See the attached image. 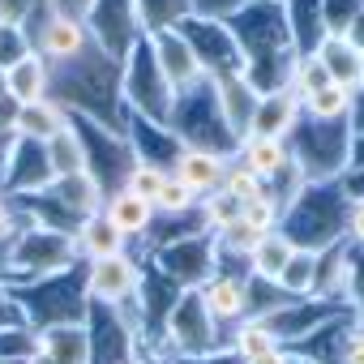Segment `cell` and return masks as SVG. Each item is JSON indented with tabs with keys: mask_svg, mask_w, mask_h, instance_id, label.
Returning <instances> with one entry per match:
<instances>
[{
	"mask_svg": "<svg viewBox=\"0 0 364 364\" xmlns=\"http://www.w3.org/2000/svg\"><path fill=\"white\" fill-rule=\"evenodd\" d=\"M240 219H245L253 232H274V228L283 223V206H279L270 193H262V198H253V202L240 206Z\"/></svg>",
	"mask_w": 364,
	"mask_h": 364,
	"instance_id": "4dcf8cb0",
	"label": "cell"
},
{
	"mask_svg": "<svg viewBox=\"0 0 364 364\" xmlns=\"http://www.w3.org/2000/svg\"><path fill=\"white\" fill-rule=\"evenodd\" d=\"M5 189H9V198H39V193H48L52 189V163H48V146H39V141H26V137H18V146H14V154H9V167H5Z\"/></svg>",
	"mask_w": 364,
	"mask_h": 364,
	"instance_id": "ba28073f",
	"label": "cell"
},
{
	"mask_svg": "<svg viewBox=\"0 0 364 364\" xmlns=\"http://www.w3.org/2000/svg\"><path fill=\"white\" fill-rule=\"evenodd\" d=\"M321 5V31L326 35H347L351 22L364 14V0H317Z\"/></svg>",
	"mask_w": 364,
	"mask_h": 364,
	"instance_id": "83f0119b",
	"label": "cell"
},
{
	"mask_svg": "<svg viewBox=\"0 0 364 364\" xmlns=\"http://www.w3.org/2000/svg\"><path fill=\"white\" fill-rule=\"evenodd\" d=\"M35 343L56 364H95V343H90L86 321H56L48 330H35Z\"/></svg>",
	"mask_w": 364,
	"mask_h": 364,
	"instance_id": "2e32d148",
	"label": "cell"
},
{
	"mask_svg": "<svg viewBox=\"0 0 364 364\" xmlns=\"http://www.w3.org/2000/svg\"><path fill=\"white\" fill-rule=\"evenodd\" d=\"M206 313L219 321V326H236L240 317H249V279H236V274H210L202 287H198Z\"/></svg>",
	"mask_w": 364,
	"mask_h": 364,
	"instance_id": "5bb4252c",
	"label": "cell"
},
{
	"mask_svg": "<svg viewBox=\"0 0 364 364\" xmlns=\"http://www.w3.org/2000/svg\"><path fill=\"white\" fill-rule=\"evenodd\" d=\"M326 82H330V77H326V69H321V60H317L313 52H296V56L287 60V82H283V86H291L300 99L317 95Z\"/></svg>",
	"mask_w": 364,
	"mask_h": 364,
	"instance_id": "4316f807",
	"label": "cell"
},
{
	"mask_svg": "<svg viewBox=\"0 0 364 364\" xmlns=\"http://www.w3.org/2000/svg\"><path fill=\"white\" fill-rule=\"evenodd\" d=\"M133 14H137L141 35L176 31V26H185L193 18V0H133Z\"/></svg>",
	"mask_w": 364,
	"mask_h": 364,
	"instance_id": "7402d4cb",
	"label": "cell"
},
{
	"mask_svg": "<svg viewBox=\"0 0 364 364\" xmlns=\"http://www.w3.org/2000/svg\"><path fill=\"white\" fill-rule=\"evenodd\" d=\"M69 124H73V112L60 99H39L31 107H14V133L26 137V141H39V146H48Z\"/></svg>",
	"mask_w": 364,
	"mask_h": 364,
	"instance_id": "9a60e30c",
	"label": "cell"
},
{
	"mask_svg": "<svg viewBox=\"0 0 364 364\" xmlns=\"http://www.w3.org/2000/svg\"><path fill=\"white\" fill-rule=\"evenodd\" d=\"M18 228H22V219H18L9 193H0V240H5V236H18Z\"/></svg>",
	"mask_w": 364,
	"mask_h": 364,
	"instance_id": "d590c367",
	"label": "cell"
},
{
	"mask_svg": "<svg viewBox=\"0 0 364 364\" xmlns=\"http://www.w3.org/2000/svg\"><path fill=\"white\" fill-rule=\"evenodd\" d=\"M291 364H317V360H304V355H296V351H291Z\"/></svg>",
	"mask_w": 364,
	"mask_h": 364,
	"instance_id": "60d3db41",
	"label": "cell"
},
{
	"mask_svg": "<svg viewBox=\"0 0 364 364\" xmlns=\"http://www.w3.org/2000/svg\"><path fill=\"white\" fill-rule=\"evenodd\" d=\"M236 154H240L236 163H245V167L262 180V185H270V180L291 163V146H287L283 137H257V133H249Z\"/></svg>",
	"mask_w": 364,
	"mask_h": 364,
	"instance_id": "ac0fdd59",
	"label": "cell"
},
{
	"mask_svg": "<svg viewBox=\"0 0 364 364\" xmlns=\"http://www.w3.org/2000/svg\"><path fill=\"white\" fill-rule=\"evenodd\" d=\"M31 14H35V0H0V26L31 31Z\"/></svg>",
	"mask_w": 364,
	"mask_h": 364,
	"instance_id": "836d02e7",
	"label": "cell"
},
{
	"mask_svg": "<svg viewBox=\"0 0 364 364\" xmlns=\"http://www.w3.org/2000/svg\"><path fill=\"white\" fill-rule=\"evenodd\" d=\"M146 364H185V360H176V355H159V360H146Z\"/></svg>",
	"mask_w": 364,
	"mask_h": 364,
	"instance_id": "f35d334b",
	"label": "cell"
},
{
	"mask_svg": "<svg viewBox=\"0 0 364 364\" xmlns=\"http://www.w3.org/2000/svg\"><path fill=\"white\" fill-rule=\"evenodd\" d=\"M313 283H317V249H296L274 279V287L287 300H313Z\"/></svg>",
	"mask_w": 364,
	"mask_h": 364,
	"instance_id": "cb8c5ba5",
	"label": "cell"
},
{
	"mask_svg": "<svg viewBox=\"0 0 364 364\" xmlns=\"http://www.w3.org/2000/svg\"><path fill=\"white\" fill-rule=\"evenodd\" d=\"M163 351H171L176 360H198L210 351H223L228 343L219 338V321L206 313L198 287L193 291H180V300L171 304V313L163 317Z\"/></svg>",
	"mask_w": 364,
	"mask_h": 364,
	"instance_id": "3957f363",
	"label": "cell"
},
{
	"mask_svg": "<svg viewBox=\"0 0 364 364\" xmlns=\"http://www.w3.org/2000/svg\"><path fill=\"white\" fill-rule=\"evenodd\" d=\"M287 146L300 171L309 176V185H330L351 163V124L347 120H300Z\"/></svg>",
	"mask_w": 364,
	"mask_h": 364,
	"instance_id": "6da1fadb",
	"label": "cell"
},
{
	"mask_svg": "<svg viewBox=\"0 0 364 364\" xmlns=\"http://www.w3.org/2000/svg\"><path fill=\"white\" fill-rule=\"evenodd\" d=\"M146 283V270L137 266V257L129 253H112V257H99V262H86V279H82V296L90 304H103V309H124L137 300Z\"/></svg>",
	"mask_w": 364,
	"mask_h": 364,
	"instance_id": "277c9868",
	"label": "cell"
},
{
	"mask_svg": "<svg viewBox=\"0 0 364 364\" xmlns=\"http://www.w3.org/2000/svg\"><path fill=\"white\" fill-rule=\"evenodd\" d=\"M279 347H283V338H279V334H274V326H270L266 317H257V313L240 317V321H236V330H232V338H228V351H232V355H240V360H257V355L279 351Z\"/></svg>",
	"mask_w": 364,
	"mask_h": 364,
	"instance_id": "ffe728a7",
	"label": "cell"
},
{
	"mask_svg": "<svg viewBox=\"0 0 364 364\" xmlns=\"http://www.w3.org/2000/svg\"><path fill=\"white\" fill-rule=\"evenodd\" d=\"M245 364H291V351H287V347H279V351H266V355L245 360Z\"/></svg>",
	"mask_w": 364,
	"mask_h": 364,
	"instance_id": "74e56055",
	"label": "cell"
},
{
	"mask_svg": "<svg viewBox=\"0 0 364 364\" xmlns=\"http://www.w3.org/2000/svg\"><path fill=\"white\" fill-rule=\"evenodd\" d=\"M146 43H150V52H154L159 73H163L167 86L176 90V99L210 82L206 69H202V60H198V52H193V43L185 39V31H180V26H176V31H154V35H146Z\"/></svg>",
	"mask_w": 364,
	"mask_h": 364,
	"instance_id": "52a82bcc",
	"label": "cell"
},
{
	"mask_svg": "<svg viewBox=\"0 0 364 364\" xmlns=\"http://www.w3.org/2000/svg\"><path fill=\"white\" fill-rule=\"evenodd\" d=\"M291 253H296L291 236H287L283 228H274V232H266V236L253 245V253H249V274H253V279L274 283V279H279V270L287 266V257H291Z\"/></svg>",
	"mask_w": 364,
	"mask_h": 364,
	"instance_id": "44dd1931",
	"label": "cell"
},
{
	"mask_svg": "<svg viewBox=\"0 0 364 364\" xmlns=\"http://www.w3.org/2000/svg\"><path fill=\"white\" fill-rule=\"evenodd\" d=\"M228 163H232V159L219 154V150H206V146H180V154H176V163H171V176H176L189 193L206 198V193H215V189L223 185Z\"/></svg>",
	"mask_w": 364,
	"mask_h": 364,
	"instance_id": "30bf717a",
	"label": "cell"
},
{
	"mask_svg": "<svg viewBox=\"0 0 364 364\" xmlns=\"http://www.w3.org/2000/svg\"><path fill=\"white\" fill-rule=\"evenodd\" d=\"M313 56L321 60L326 77L338 86H364V48H355L347 35H321L313 43Z\"/></svg>",
	"mask_w": 364,
	"mask_h": 364,
	"instance_id": "7c38bea8",
	"label": "cell"
},
{
	"mask_svg": "<svg viewBox=\"0 0 364 364\" xmlns=\"http://www.w3.org/2000/svg\"><path fill=\"white\" fill-rule=\"evenodd\" d=\"M343 236L351 245L364 249V202H347V223H343Z\"/></svg>",
	"mask_w": 364,
	"mask_h": 364,
	"instance_id": "e575fe53",
	"label": "cell"
},
{
	"mask_svg": "<svg viewBox=\"0 0 364 364\" xmlns=\"http://www.w3.org/2000/svg\"><path fill=\"white\" fill-rule=\"evenodd\" d=\"M77 266V245H73V232H60V228H43V223H31V228H18L14 236V249H9V270L22 274V279H56L65 270Z\"/></svg>",
	"mask_w": 364,
	"mask_h": 364,
	"instance_id": "7a4b0ae2",
	"label": "cell"
},
{
	"mask_svg": "<svg viewBox=\"0 0 364 364\" xmlns=\"http://www.w3.org/2000/svg\"><path fill=\"white\" fill-rule=\"evenodd\" d=\"M330 364H364V326H351V330L338 334V347H334Z\"/></svg>",
	"mask_w": 364,
	"mask_h": 364,
	"instance_id": "d6a6232c",
	"label": "cell"
},
{
	"mask_svg": "<svg viewBox=\"0 0 364 364\" xmlns=\"http://www.w3.org/2000/svg\"><path fill=\"white\" fill-rule=\"evenodd\" d=\"M210 90H215V107H219V116H223L228 133H232L236 141H245V137L253 133V112H257L262 90H257L245 73L215 77V82H210Z\"/></svg>",
	"mask_w": 364,
	"mask_h": 364,
	"instance_id": "9c48e42d",
	"label": "cell"
},
{
	"mask_svg": "<svg viewBox=\"0 0 364 364\" xmlns=\"http://www.w3.org/2000/svg\"><path fill=\"white\" fill-rule=\"evenodd\" d=\"M35 43H31V31H14V26H0V69L18 65L22 56H31Z\"/></svg>",
	"mask_w": 364,
	"mask_h": 364,
	"instance_id": "1f68e13d",
	"label": "cell"
},
{
	"mask_svg": "<svg viewBox=\"0 0 364 364\" xmlns=\"http://www.w3.org/2000/svg\"><path fill=\"white\" fill-rule=\"evenodd\" d=\"M73 245H77V257H86V262H99V257H112V253H124V245H129V236L99 210V215H90V219H82L77 228H73Z\"/></svg>",
	"mask_w": 364,
	"mask_h": 364,
	"instance_id": "e0dca14e",
	"label": "cell"
},
{
	"mask_svg": "<svg viewBox=\"0 0 364 364\" xmlns=\"http://www.w3.org/2000/svg\"><path fill=\"white\" fill-rule=\"evenodd\" d=\"M219 189H223V193H232L240 206L266 193V185H262V180H257V176H253L245 163H228V171H223V185H219Z\"/></svg>",
	"mask_w": 364,
	"mask_h": 364,
	"instance_id": "f546056e",
	"label": "cell"
},
{
	"mask_svg": "<svg viewBox=\"0 0 364 364\" xmlns=\"http://www.w3.org/2000/svg\"><path fill=\"white\" fill-rule=\"evenodd\" d=\"M35 52L48 60V65H77L90 48V26L77 9H48V18L39 22L35 31Z\"/></svg>",
	"mask_w": 364,
	"mask_h": 364,
	"instance_id": "8992f818",
	"label": "cell"
},
{
	"mask_svg": "<svg viewBox=\"0 0 364 364\" xmlns=\"http://www.w3.org/2000/svg\"><path fill=\"white\" fill-rule=\"evenodd\" d=\"M5 99L14 107H31L39 99H52V65L39 52H31L18 65H9L5 69Z\"/></svg>",
	"mask_w": 364,
	"mask_h": 364,
	"instance_id": "4fadbf2b",
	"label": "cell"
},
{
	"mask_svg": "<svg viewBox=\"0 0 364 364\" xmlns=\"http://www.w3.org/2000/svg\"><path fill=\"white\" fill-rule=\"evenodd\" d=\"M159 257H163V274H167L176 287L193 291V287H202V283L210 279L219 249H215V236H206V232L198 228V232L171 236V245H163Z\"/></svg>",
	"mask_w": 364,
	"mask_h": 364,
	"instance_id": "5b68a950",
	"label": "cell"
},
{
	"mask_svg": "<svg viewBox=\"0 0 364 364\" xmlns=\"http://www.w3.org/2000/svg\"><path fill=\"white\" fill-rule=\"evenodd\" d=\"M198 193H189L185 185H180L176 176H167V185H163V193L154 198V215H167V219H180V215H189V210H198Z\"/></svg>",
	"mask_w": 364,
	"mask_h": 364,
	"instance_id": "f1b7e54d",
	"label": "cell"
},
{
	"mask_svg": "<svg viewBox=\"0 0 364 364\" xmlns=\"http://www.w3.org/2000/svg\"><path fill=\"white\" fill-rule=\"evenodd\" d=\"M304 120V107H300V95L291 86H270L262 90L257 99V112H253V133L257 137H291L296 124Z\"/></svg>",
	"mask_w": 364,
	"mask_h": 364,
	"instance_id": "8fae6325",
	"label": "cell"
},
{
	"mask_svg": "<svg viewBox=\"0 0 364 364\" xmlns=\"http://www.w3.org/2000/svg\"><path fill=\"white\" fill-rule=\"evenodd\" d=\"M351 86H338V82H326L317 95H309V99H300V107H304V120H347V112H351Z\"/></svg>",
	"mask_w": 364,
	"mask_h": 364,
	"instance_id": "d4e9b609",
	"label": "cell"
},
{
	"mask_svg": "<svg viewBox=\"0 0 364 364\" xmlns=\"http://www.w3.org/2000/svg\"><path fill=\"white\" fill-rule=\"evenodd\" d=\"M5 364H31V355H14V360H5Z\"/></svg>",
	"mask_w": 364,
	"mask_h": 364,
	"instance_id": "ab89813d",
	"label": "cell"
},
{
	"mask_svg": "<svg viewBox=\"0 0 364 364\" xmlns=\"http://www.w3.org/2000/svg\"><path fill=\"white\" fill-rule=\"evenodd\" d=\"M167 176H171V167L150 163V159H133V167L124 171V185H120V189H129V193H137L141 202L154 206V198H159L163 185H167Z\"/></svg>",
	"mask_w": 364,
	"mask_h": 364,
	"instance_id": "484cf974",
	"label": "cell"
},
{
	"mask_svg": "<svg viewBox=\"0 0 364 364\" xmlns=\"http://www.w3.org/2000/svg\"><path fill=\"white\" fill-rule=\"evenodd\" d=\"M48 163H52V176H77V171H90V154H86V137L77 124H69L65 133H56L48 141Z\"/></svg>",
	"mask_w": 364,
	"mask_h": 364,
	"instance_id": "603a6c76",
	"label": "cell"
},
{
	"mask_svg": "<svg viewBox=\"0 0 364 364\" xmlns=\"http://www.w3.org/2000/svg\"><path fill=\"white\" fill-rule=\"evenodd\" d=\"M103 215H107L129 240H133V236H150V228H154V206L141 202V198L129 193V189H112L107 202H103Z\"/></svg>",
	"mask_w": 364,
	"mask_h": 364,
	"instance_id": "d6986e66",
	"label": "cell"
},
{
	"mask_svg": "<svg viewBox=\"0 0 364 364\" xmlns=\"http://www.w3.org/2000/svg\"><path fill=\"white\" fill-rule=\"evenodd\" d=\"M347 124H351V137H364V86H355V95H351Z\"/></svg>",
	"mask_w": 364,
	"mask_h": 364,
	"instance_id": "8d00e7d4",
	"label": "cell"
}]
</instances>
